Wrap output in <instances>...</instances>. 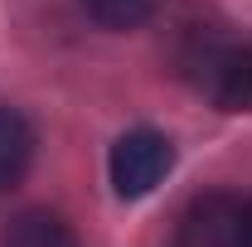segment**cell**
I'll use <instances>...</instances> for the list:
<instances>
[{
    "label": "cell",
    "instance_id": "cell-4",
    "mask_svg": "<svg viewBox=\"0 0 252 247\" xmlns=\"http://www.w3.org/2000/svg\"><path fill=\"white\" fill-rule=\"evenodd\" d=\"M30 160H34V126L15 107L0 102V194H10L25 180Z\"/></svg>",
    "mask_w": 252,
    "mask_h": 247
},
{
    "label": "cell",
    "instance_id": "cell-3",
    "mask_svg": "<svg viewBox=\"0 0 252 247\" xmlns=\"http://www.w3.org/2000/svg\"><path fill=\"white\" fill-rule=\"evenodd\" d=\"M170 165H175V146H170V136H160L151 126L126 131L107 155V175H112V189L122 199H146L170 175Z\"/></svg>",
    "mask_w": 252,
    "mask_h": 247
},
{
    "label": "cell",
    "instance_id": "cell-2",
    "mask_svg": "<svg viewBox=\"0 0 252 247\" xmlns=\"http://www.w3.org/2000/svg\"><path fill=\"white\" fill-rule=\"evenodd\" d=\"M170 247H252V199L238 194H199L175 218Z\"/></svg>",
    "mask_w": 252,
    "mask_h": 247
},
{
    "label": "cell",
    "instance_id": "cell-5",
    "mask_svg": "<svg viewBox=\"0 0 252 247\" xmlns=\"http://www.w3.org/2000/svg\"><path fill=\"white\" fill-rule=\"evenodd\" d=\"M0 247H78V238H73V228H68L59 214H49V209H25V214H15L5 223Z\"/></svg>",
    "mask_w": 252,
    "mask_h": 247
},
{
    "label": "cell",
    "instance_id": "cell-1",
    "mask_svg": "<svg viewBox=\"0 0 252 247\" xmlns=\"http://www.w3.org/2000/svg\"><path fill=\"white\" fill-rule=\"evenodd\" d=\"M194 88L223 112H252V44L223 34H194L185 54Z\"/></svg>",
    "mask_w": 252,
    "mask_h": 247
},
{
    "label": "cell",
    "instance_id": "cell-6",
    "mask_svg": "<svg viewBox=\"0 0 252 247\" xmlns=\"http://www.w3.org/2000/svg\"><path fill=\"white\" fill-rule=\"evenodd\" d=\"M78 5L102 30H136L160 10V0H78Z\"/></svg>",
    "mask_w": 252,
    "mask_h": 247
}]
</instances>
